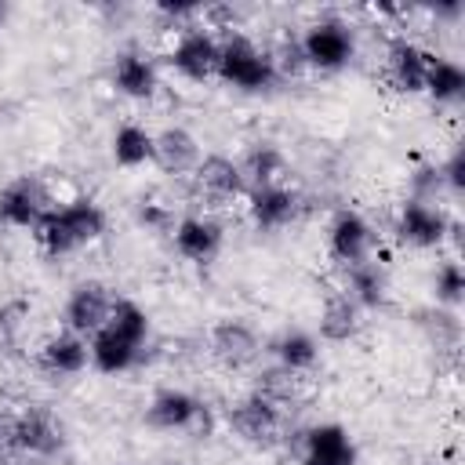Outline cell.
I'll list each match as a JSON object with an SVG mask.
<instances>
[{"label": "cell", "instance_id": "cell-16", "mask_svg": "<svg viewBox=\"0 0 465 465\" xmlns=\"http://www.w3.org/2000/svg\"><path fill=\"white\" fill-rule=\"evenodd\" d=\"M429 62H432L429 47H421L407 33H396L385 44V84L400 94H421L425 76H429Z\"/></svg>", "mask_w": 465, "mask_h": 465}, {"label": "cell", "instance_id": "cell-9", "mask_svg": "<svg viewBox=\"0 0 465 465\" xmlns=\"http://www.w3.org/2000/svg\"><path fill=\"white\" fill-rule=\"evenodd\" d=\"M54 207V189L44 174H15L0 185V225L36 229L40 218Z\"/></svg>", "mask_w": 465, "mask_h": 465}, {"label": "cell", "instance_id": "cell-38", "mask_svg": "<svg viewBox=\"0 0 465 465\" xmlns=\"http://www.w3.org/2000/svg\"><path fill=\"white\" fill-rule=\"evenodd\" d=\"M4 18H7V4H0V22H4Z\"/></svg>", "mask_w": 465, "mask_h": 465}, {"label": "cell", "instance_id": "cell-11", "mask_svg": "<svg viewBox=\"0 0 465 465\" xmlns=\"http://www.w3.org/2000/svg\"><path fill=\"white\" fill-rule=\"evenodd\" d=\"M265 352V341L258 338V331L240 320V316H225L207 331V356L222 367V371H251Z\"/></svg>", "mask_w": 465, "mask_h": 465}, {"label": "cell", "instance_id": "cell-36", "mask_svg": "<svg viewBox=\"0 0 465 465\" xmlns=\"http://www.w3.org/2000/svg\"><path fill=\"white\" fill-rule=\"evenodd\" d=\"M25 320V302H7L0 305V338H15Z\"/></svg>", "mask_w": 465, "mask_h": 465}, {"label": "cell", "instance_id": "cell-17", "mask_svg": "<svg viewBox=\"0 0 465 465\" xmlns=\"http://www.w3.org/2000/svg\"><path fill=\"white\" fill-rule=\"evenodd\" d=\"M298 465H360L352 436L338 421H316L298 429Z\"/></svg>", "mask_w": 465, "mask_h": 465}, {"label": "cell", "instance_id": "cell-12", "mask_svg": "<svg viewBox=\"0 0 465 465\" xmlns=\"http://www.w3.org/2000/svg\"><path fill=\"white\" fill-rule=\"evenodd\" d=\"M374 247H378V232L371 225V218L356 207H334L331 218H327V254L345 269V265H356L363 258H374Z\"/></svg>", "mask_w": 465, "mask_h": 465}, {"label": "cell", "instance_id": "cell-34", "mask_svg": "<svg viewBox=\"0 0 465 465\" xmlns=\"http://www.w3.org/2000/svg\"><path fill=\"white\" fill-rule=\"evenodd\" d=\"M134 218H138V225H145V229H153V232H171L174 222H178V214H174L167 203H160V200H138Z\"/></svg>", "mask_w": 465, "mask_h": 465}, {"label": "cell", "instance_id": "cell-35", "mask_svg": "<svg viewBox=\"0 0 465 465\" xmlns=\"http://www.w3.org/2000/svg\"><path fill=\"white\" fill-rule=\"evenodd\" d=\"M0 458H18V411L0 407Z\"/></svg>", "mask_w": 465, "mask_h": 465}, {"label": "cell", "instance_id": "cell-37", "mask_svg": "<svg viewBox=\"0 0 465 465\" xmlns=\"http://www.w3.org/2000/svg\"><path fill=\"white\" fill-rule=\"evenodd\" d=\"M25 465H54V461H44V458H25Z\"/></svg>", "mask_w": 465, "mask_h": 465}, {"label": "cell", "instance_id": "cell-20", "mask_svg": "<svg viewBox=\"0 0 465 465\" xmlns=\"http://www.w3.org/2000/svg\"><path fill=\"white\" fill-rule=\"evenodd\" d=\"M116 94L131 98V102H149L160 91V69L153 62V54H145L142 47H124L113 58V73H109Z\"/></svg>", "mask_w": 465, "mask_h": 465}, {"label": "cell", "instance_id": "cell-23", "mask_svg": "<svg viewBox=\"0 0 465 465\" xmlns=\"http://www.w3.org/2000/svg\"><path fill=\"white\" fill-rule=\"evenodd\" d=\"M316 331H320L323 341L345 345V341H352V338L363 331V309H360L341 287H334V291H327V298H323V305H320Z\"/></svg>", "mask_w": 465, "mask_h": 465}, {"label": "cell", "instance_id": "cell-8", "mask_svg": "<svg viewBox=\"0 0 465 465\" xmlns=\"http://www.w3.org/2000/svg\"><path fill=\"white\" fill-rule=\"evenodd\" d=\"M189 189H193V200L203 203V211H218V207H229L247 196L240 163L225 153H203L189 174Z\"/></svg>", "mask_w": 465, "mask_h": 465}, {"label": "cell", "instance_id": "cell-2", "mask_svg": "<svg viewBox=\"0 0 465 465\" xmlns=\"http://www.w3.org/2000/svg\"><path fill=\"white\" fill-rule=\"evenodd\" d=\"M225 425L240 443H247L254 450H276L291 440V432H298L294 429V411L276 407V403H269L265 396H258L251 389L225 407Z\"/></svg>", "mask_w": 465, "mask_h": 465}, {"label": "cell", "instance_id": "cell-1", "mask_svg": "<svg viewBox=\"0 0 465 465\" xmlns=\"http://www.w3.org/2000/svg\"><path fill=\"white\" fill-rule=\"evenodd\" d=\"M105 225H109V218L98 200L69 196V200H54V207L40 218L33 236L47 258H65V254H76V251L98 243L105 236Z\"/></svg>", "mask_w": 465, "mask_h": 465}, {"label": "cell", "instance_id": "cell-18", "mask_svg": "<svg viewBox=\"0 0 465 465\" xmlns=\"http://www.w3.org/2000/svg\"><path fill=\"white\" fill-rule=\"evenodd\" d=\"M36 367L40 374H47L51 381H62V378H76L91 367V352H87V338L73 334V331H54L40 341L36 349Z\"/></svg>", "mask_w": 465, "mask_h": 465}, {"label": "cell", "instance_id": "cell-5", "mask_svg": "<svg viewBox=\"0 0 465 465\" xmlns=\"http://www.w3.org/2000/svg\"><path fill=\"white\" fill-rule=\"evenodd\" d=\"M294 36H298L305 69L338 73L356 58V29L338 15H320V18L305 22L302 33H294Z\"/></svg>", "mask_w": 465, "mask_h": 465}, {"label": "cell", "instance_id": "cell-13", "mask_svg": "<svg viewBox=\"0 0 465 465\" xmlns=\"http://www.w3.org/2000/svg\"><path fill=\"white\" fill-rule=\"evenodd\" d=\"M243 211H247V218H251V225L258 232H276V229H287V225H294L302 218L305 196L287 182H272V185L247 189Z\"/></svg>", "mask_w": 465, "mask_h": 465}, {"label": "cell", "instance_id": "cell-31", "mask_svg": "<svg viewBox=\"0 0 465 465\" xmlns=\"http://www.w3.org/2000/svg\"><path fill=\"white\" fill-rule=\"evenodd\" d=\"M432 298L443 309H458L465 302V272H461L458 258H443L432 269Z\"/></svg>", "mask_w": 465, "mask_h": 465}, {"label": "cell", "instance_id": "cell-10", "mask_svg": "<svg viewBox=\"0 0 465 465\" xmlns=\"http://www.w3.org/2000/svg\"><path fill=\"white\" fill-rule=\"evenodd\" d=\"M116 298L120 294L105 280H80V283H73L65 302H62V327L80 334V338L98 334L109 323V316L116 309Z\"/></svg>", "mask_w": 465, "mask_h": 465}, {"label": "cell", "instance_id": "cell-14", "mask_svg": "<svg viewBox=\"0 0 465 465\" xmlns=\"http://www.w3.org/2000/svg\"><path fill=\"white\" fill-rule=\"evenodd\" d=\"M171 243L185 262L207 265L225 247V222L214 211H185L171 229Z\"/></svg>", "mask_w": 465, "mask_h": 465}, {"label": "cell", "instance_id": "cell-39", "mask_svg": "<svg viewBox=\"0 0 465 465\" xmlns=\"http://www.w3.org/2000/svg\"><path fill=\"white\" fill-rule=\"evenodd\" d=\"M0 465H18V461L15 458H0Z\"/></svg>", "mask_w": 465, "mask_h": 465}, {"label": "cell", "instance_id": "cell-4", "mask_svg": "<svg viewBox=\"0 0 465 465\" xmlns=\"http://www.w3.org/2000/svg\"><path fill=\"white\" fill-rule=\"evenodd\" d=\"M145 425L156 432H182L189 440H207L214 432V411L196 392L163 385L145 403Z\"/></svg>", "mask_w": 465, "mask_h": 465}, {"label": "cell", "instance_id": "cell-6", "mask_svg": "<svg viewBox=\"0 0 465 465\" xmlns=\"http://www.w3.org/2000/svg\"><path fill=\"white\" fill-rule=\"evenodd\" d=\"M163 62L189 84H207L218 76V33L200 18L174 33Z\"/></svg>", "mask_w": 465, "mask_h": 465}, {"label": "cell", "instance_id": "cell-27", "mask_svg": "<svg viewBox=\"0 0 465 465\" xmlns=\"http://www.w3.org/2000/svg\"><path fill=\"white\" fill-rule=\"evenodd\" d=\"M421 94H429L436 105H461V98H465V69L454 58L432 54Z\"/></svg>", "mask_w": 465, "mask_h": 465}, {"label": "cell", "instance_id": "cell-15", "mask_svg": "<svg viewBox=\"0 0 465 465\" xmlns=\"http://www.w3.org/2000/svg\"><path fill=\"white\" fill-rule=\"evenodd\" d=\"M65 421L47 403H25L18 411V458L54 461L65 450Z\"/></svg>", "mask_w": 465, "mask_h": 465}, {"label": "cell", "instance_id": "cell-22", "mask_svg": "<svg viewBox=\"0 0 465 465\" xmlns=\"http://www.w3.org/2000/svg\"><path fill=\"white\" fill-rule=\"evenodd\" d=\"M265 352H269V363L283 367V371H294V374H309L316 363H320V338L302 331V327H283L276 331L269 341H265Z\"/></svg>", "mask_w": 465, "mask_h": 465}, {"label": "cell", "instance_id": "cell-21", "mask_svg": "<svg viewBox=\"0 0 465 465\" xmlns=\"http://www.w3.org/2000/svg\"><path fill=\"white\" fill-rule=\"evenodd\" d=\"M341 291H345L363 312L385 309V305H389V294H392L385 262L363 258V262H356V265H345V283H341Z\"/></svg>", "mask_w": 465, "mask_h": 465}, {"label": "cell", "instance_id": "cell-7", "mask_svg": "<svg viewBox=\"0 0 465 465\" xmlns=\"http://www.w3.org/2000/svg\"><path fill=\"white\" fill-rule=\"evenodd\" d=\"M392 236L396 243L411 251H432L443 247L447 240L458 236V225L443 211V203H421V200H403L392 214Z\"/></svg>", "mask_w": 465, "mask_h": 465}, {"label": "cell", "instance_id": "cell-29", "mask_svg": "<svg viewBox=\"0 0 465 465\" xmlns=\"http://www.w3.org/2000/svg\"><path fill=\"white\" fill-rule=\"evenodd\" d=\"M418 320V331L429 338V345L436 352H458L461 345V320H458V309H443V305H432V309H418L414 312Z\"/></svg>", "mask_w": 465, "mask_h": 465}, {"label": "cell", "instance_id": "cell-30", "mask_svg": "<svg viewBox=\"0 0 465 465\" xmlns=\"http://www.w3.org/2000/svg\"><path fill=\"white\" fill-rule=\"evenodd\" d=\"M105 327H113L116 334H124L138 345H149V334H153V320H149L145 305H138L134 298H116V309Z\"/></svg>", "mask_w": 465, "mask_h": 465}, {"label": "cell", "instance_id": "cell-24", "mask_svg": "<svg viewBox=\"0 0 465 465\" xmlns=\"http://www.w3.org/2000/svg\"><path fill=\"white\" fill-rule=\"evenodd\" d=\"M87 352H91V367L102 371V374H124V371H131L145 360V345L116 334L113 327H102L98 334H91Z\"/></svg>", "mask_w": 465, "mask_h": 465}, {"label": "cell", "instance_id": "cell-32", "mask_svg": "<svg viewBox=\"0 0 465 465\" xmlns=\"http://www.w3.org/2000/svg\"><path fill=\"white\" fill-rule=\"evenodd\" d=\"M440 196H447L443 174L436 167V160H421L411 167V196L407 200H421V203H440Z\"/></svg>", "mask_w": 465, "mask_h": 465}, {"label": "cell", "instance_id": "cell-19", "mask_svg": "<svg viewBox=\"0 0 465 465\" xmlns=\"http://www.w3.org/2000/svg\"><path fill=\"white\" fill-rule=\"evenodd\" d=\"M203 149L200 138L182 127V124H167L160 131H153V163L167 174V178H189L193 167L200 163Z\"/></svg>", "mask_w": 465, "mask_h": 465}, {"label": "cell", "instance_id": "cell-33", "mask_svg": "<svg viewBox=\"0 0 465 465\" xmlns=\"http://www.w3.org/2000/svg\"><path fill=\"white\" fill-rule=\"evenodd\" d=\"M436 167H440V174H443L447 196H461V189H465V145H461V142H454V145H450V153H447Z\"/></svg>", "mask_w": 465, "mask_h": 465}, {"label": "cell", "instance_id": "cell-26", "mask_svg": "<svg viewBox=\"0 0 465 465\" xmlns=\"http://www.w3.org/2000/svg\"><path fill=\"white\" fill-rule=\"evenodd\" d=\"M251 392L265 396V400L276 403V407L298 411L302 400H305V378L294 374V371H283V367H276V363H265V367L254 371V385H251Z\"/></svg>", "mask_w": 465, "mask_h": 465}, {"label": "cell", "instance_id": "cell-3", "mask_svg": "<svg viewBox=\"0 0 465 465\" xmlns=\"http://www.w3.org/2000/svg\"><path fill=\"white\" fill-rule=\"evenodd\" d=\"M218 80L236 87V91L262 94V91H272L280 84V73H276L269 47L229 29L218 36Z\"/></svg>", "mask_w": 465, "mask_h": 465}, {"label": "cell", "instance_id": "cell-25", "mask_svg": "<svg viewBox=\"0 0 465 465\" xmlns=\"http://www.w3.org/2000/svg\"><path fill=\"white\" fill-rule=\"evenodd\" d=\"M236 163H240V174H243L247 189L283 182V171H287V156H283V149H280L272 138H254V142H247Z\"/></svg>", "mask_w": 465, "mask_h": 465}, {"label": "cell", "instance_id": "cell-28", "mask_svg": "<svg viewBox=\"0 0 465 465\" xmlns=\"http://www.w3.org/2000/svg\"><path fill=\"white\" fill-rule=\"evenodd\" d=\"M109 153L120 167H142V163H153V131L138 120H127L113 131L109 138Z\"/></svg>", "mask_w": 465, "mask_h": 465}]
</instances>
